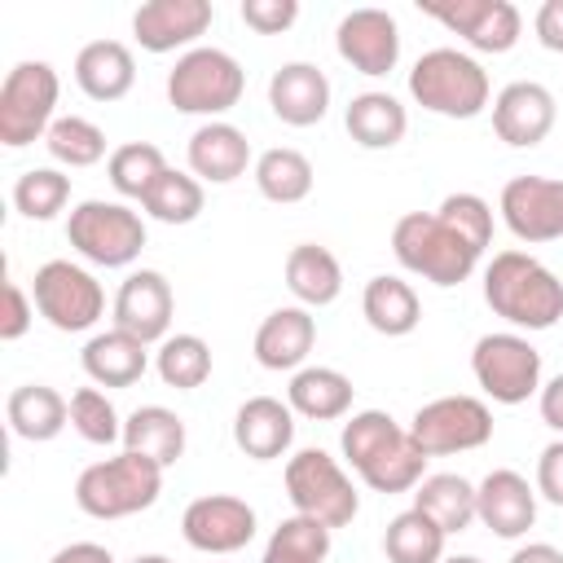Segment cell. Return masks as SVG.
<instances>
[{"label":"cell","instance_id":"10","mask_svg":"<svg viewBox=\"0 0 563 563\" xmlns=\"http://www.w3.org/2000/svg\"><path fill=\"white\" fill-rule=\"evenodd\" d=\"M31 299L40 308V317L62 330V334H79V330H92L106 312V290L101 282L84 268V264H70V260H48L35 268L31 277Z\"/></svg>","mask_w":563,"mask_h":563},{"label":"cell","instance_id":"21","mask_svg":"<svg viewBox=\"0 0 563 563\" xmlns=\"http://www.w3.org/2000/svg\"><path fill=\"white\" fill-rule=\"evenodd\" d=\"M268 106L286 128H312L330 110V79L312 62H282L268 79Z\"/></svg>","mask_w":563,"mask_h":563},{"label":"cell","instance_id":"1","mask_svg":"<svg viewBox=\"0 0 563 563\" xmlns=\"http://www.w3.org/2000/svg\"><path fill=\"white\" fill-rule=\"evenodd\" d=\"M339 449L374 493H409L427 479V453L413 444L409 427L383 409L352 413L339 431Z\"/></svg>","mask_w":563,"mask_h":563},{"label":"cell","instance_id":"39","mask_svg":"<svg viewBox=\"0 0 563 563\" xmlns=\"http://www.w3.org/2000/svg\"><path fill=\"white\" fill-rule=\"evenodd\" d=\"M202 202H207L202 180H198L194 172H176V167H167V172L154 180V189L145 194L141 207H145L158 224H189V220L202 216Z\"/></svg>","mask_w":563,"mask_h":563},{"label":"cell","instance_id":"16","mask_svg":"<svg viewBox=\"0 0 563 563\" xmlns=\"http://www.w3.org/2000/svg\"><path fill=\"white\" fill-rule=\"evenodd\" d=\"M334 48L356 75H387L400 62V26L387 9H352L334 26Z\"/></svg>","mask_w":563,"mask_h":563},{"label":"cell","instance_id":"37","mask_svg":"<svg viewBox=\"0 0 563 563\" xmlns=\"http://www.w3.org/2000/svg\"><path fill=\"white\" fill-rule=\"evenodd\" d=\"M330 532L321 519H308V515H290L273 528L268 545H264V559L260 563H325L330 554Z\"/></svg>","mask_w":563,"mask_h":563},{"label":"cell","instance_id":"8","mask_svg":"<svg viewBox=\"0 0 563 563\" xmlns=\"http://www.w3.org/2000/svg\"><path fill=\"white\" fill-rule=\"evenodd\" d=\"M286 497H290L295 515L321 519L325 528H343L361 510V497H356L347 471L325 449H299L286 462Z\"/></svg>","mask_w":563,"mask_h":563},{"label":"cell","instance_id":"30","mask_svg":"<svg viewBox=\"0 0 563 563\" xmlns=\"http://www.w3.org/2000/svg\"><path fill=\"white\" fill-rule=\"evenodd\" d=\"M361 312H365L369 330H378V334H387V339H405V334H413L418 321H422L418 290H413L405 277H396V273H378V277L365 282V290H361Z\"/></svg>","mask_w":563,"mask_h":563},{"label":"cell","instance_id":"7","mask_svg":"<svg viewBox=\"0 0 563 563\" xmlns=\"http://www.w3.org/2000/svg\"><path fill=\"white\" fill-rule=\"evenodd\" d=\"M66 242L97 268H128L145 246V220L128 202L84 198L66 216Z\"/></svg>","mask_w":563,"mask_h":563},{"label":"cell","instance_id":"35","mask_svg":"<svg viewBox=\"0 0 563 563\" xmlns=\"http://www.w3.org/2000/svg\"><path fill=\"white\" fill-rule=\"evenodd\" d=\"M312 180H317V172H312L308 154H299V150H290V145L264 150V154L255 158V189H260L268 202H282V207L303 202V198L312 194Z\"/></svg>","mask_w":563,"mask_h":563},{"label":"cell","instance_id":"27","mask_svg":"<svg viewBox=\"0 0 563 563\" xmlns=\"http://www.w3.org/2000/svg\"><path fill=\"white\" fill-rule=\"evenodd\" d=\"M343 128H347V136H352L361 150H391V145H400L405 132H409V110H405L391 92L369 88V92H356V97L347 101Z\"/></svg>","mask_w":563,"mask_h":563},{"label":"cell","instance_id":"2","mask_svg":"<svg viewBox=\"0 0 563 563\" xmlns=\"http://www.w3.org/2000/svg\"><path fill=\"white\" fill-rule=\"evenodd\" d=\"M484 303L515 330H550L563 317V282L528 251H497L484 268Z\"/></svg>","mask_w":563,"mask_h":563},{"label":"cell","instance_id":"49","mask_svg":"<svg viewBox=\"0 0 563 563\" xmlns=\"http://www.w3.org/2000/svg\"><path fill=\"white\" fill-rule=\"evenodd\" d=\"M48 563H114V554L106 545H97V541H70Z\"/></svg>","mask_w":563,"mask_h":563},{"label":"cell","instance_id":"5","mask_svg":"<svg viewBox=\"0 0 563 563\" xmlns=\"http://www.w3.org/2000/svg\"><path fill=\"white\" fill-rule=\"evenodd\" d=\"M409 97L422 110H431V114L475 119V114H484V106L493 97V84H488V70L471 53H462V48H431L409 70Z\"/></svg>","mask_w":563,"mask_h":563},{"label":"cell","instance_id":"41","mask_svg":"<svg viewBox=\"0 0 563 563\" xmlns=\"http://www.w3.org/2000/svg\"><path fill=\"white\" fill-rule=\"evenodd\" d=\"M70 202V176L57 167H31L13 180V207L26 220H53Z\"/></svg>","mask_w":563,"mask_h":563},{"label":"cell","instance_id":"38","mask_svg":"<svg viewBox=\"0 0 563 563\" xmlns=\"http://www.w3.org/2000/svg\"><path fill=\"white\" fill-rule=\"evenodd\" d=\"M163 172H167V158H163V150L150 145V141H128V145L110 150V158H106L110 185H114L123 198H136V202H145V194L154 189V180H158Z\"/></svg>","mask_w":563,"mask_h":563},{"label":"cell","instance_id":"45","mask_svg":"<svg viewBox=\"0 0 563 563\" xmlns=\"http://www.w3.org/2000/svg\"><path fill=\"white\" fill-rule=\"evenodd\" d=\"M35 321V299L13 282L4 277V312H0V339L4 343H18Z\"/></svg>","mask_w":563,"mask_h":563},{"label":"cell","instance_id":"51","mask_svg":"<svg viewBox=\"0 0 563 563\" xmlns=\"http://www.w3.org/2000/svg\"><path fill=\"white\" fill-rule=\"evenodd\" d=\"M132 563H172V559H167V554H136Z\"/></svg>","mask_w":563,"mask_h":563},{"label":"cell","instance_id":"22","mask_svg":"<svg viewBox=\"0 0 563 563\" xmlns=\"http://www.w3.org/2000/svg\"><path fill=\"white\" fill-rule=\"evenodd\" d=\"M233 444L251 462H273L295 444V409L277 396H251L233 413Z\"/></svg>","mask_w":563,"mask_h":563},{"label":"cell","instance_id":"6","mask_svg":"<svg viewBox=\"0 0 563 563\" xmlns=\"http://www.w3.org/2000/svg\"><path fill=\"white\" fill-rule=\"evenodd\" d=\"M242 92H246V70L224 48L198 44V48L180 53L176 66L167 70V101L180 114H207V119H216V114L233 110L242 101Z\"/></svg>","mask_w":563,"mask_h":563},{"label":"cell","instance_id":"20","mask_svg":"<svg viewBox=\"0 0 563 563\" xmlns=\"http://www.w3.org/2000/svg\"><path fill=\"white\" fill-rule=\"evenodd\" d=\"M475 519L501 537L515 541L537 523V484H528L519 471L497 466L475 484Z\"/></svg>","mask_w":563,"mask_h":563},{"label":"cell","instance_id":"44","mask_svg":"<svg viewBox=\"0 0 563 563\" xmlns=\"http://www.w3.org/2000/svg\"><path fill=\"white\" fill-rule=\"evenodd\" d=\"M299 18V0H242V22L260 35H282Z\"/></svg>","mask_w":563,"mask_h":563},{"label":"cell","instance_id":"52","mask_svg":"<svg viewBox=\"0 0 563 563\" xmlns=\"http://www.w3.org/2000/svg\"><path fill=\"white\" fill-rule=\"evenodd\" d=\"M444 563H484V559H475V554H453V559H444Z\"/></svg>","mask_w":563,"mask_h":563},{"label":"cell","instance_id":"31","mask_svg":"<svg viewBox=\"0 0 563 563\" xmlns=\"http://www.w3.org/2000/svg\"><path fill=\"white\" fill-rule=\"evenodd\" d=\"M4 418L18 440L44 444V440H57L62 427L70 422V400H62V391H53L48 383H22L9 391Z\"/></svg>","mask_w":563,"mask_h":563},{"label":"cell","instance_id":"14","mask_svg":"<svg viewBox=\"0 0 563 563\" xmlns=\"http://www.w3.org/2000/svg\"><path fill=\"white\" fill-rule=\"evenodd\" d=\"M180 537L202 554H238L255 537V510L233 493L194 497L180 515Z\"/></svg>","mask_w":563,"mask_h":563},{"label":"cell","instance_id":"42","mask_svg":"<svg viewBox=\"0 0 563 563\" xmlns=\"http://www.w3.org/2000/svg\"><path fill=\"white\" fill-rule=\"evenodd\" d=\"M70 427L88 444H114V440H123V418H119L114 400L101 387H79L70 396Z\"/></svg>","mask_w":563,"mask_h":563},{"label":"cell","instance_id":"23","mask_svg":"<svg viewBox=\"0 0 563 563\" xmlns=\"http://www.w3.org/2000/svg\"><path fill=\"white\" fill-rule=\"evenodd\" d=\"M312 343H317V321H312L308 308H299V303L273 308V312L260 321V330H255V361H260L264 369H273V374H282V369H303Z\"/></svg>","mask_w":563,"mask_h":563},{"label":"cell","instance_id":"9","mask_svg":"<svg viewBox=\"0 0 563 563\" xmlns=\"http://www.w3.org/2000/svg\"><path fill=\"white\" fill-rule=\"evenodd\" d=\"M57 70L48 62H18L0 84V141L9 150H22L31 141H44L57 123Z\"/></svg>","mask_w":563,"mask_h":563},{"label":"cell","instance_id":"17","mask_svg":"<svg viewBox=\"0 0 563 563\" xmlns=\"http://www.w3.org/2000/svg\"><path fill=\"white\" fill-rule=\"evenodd\" d=\"M176 295L158 268H136L114 295V330H128L141 343H163L172 330Z\"/></svg>","mask_w":563,"mask_h":563},{"label":"cell","instance_id":"24","mask_svg":"<svg viewBox=\"0 0 563 563\" xmlns=\"http://www.w3.org/2000/svg\"><path fill=\"white\" fill-rule=\"evenodd\" d=\"M189 172L198 180H211V185H229L238 176H246V163H251V141L242 128L224 123V119H211L202 123L194 136H189Z\"/></svg>","mask_w":563,"mask_h":563},{"label":"cell","instance_id":"43","mask_svg":"<svg viewBox=\"0 0 563 563\" xmlns=\"http://www.w3.org/2000/svg\"><path fill=\"white\" fill-rule=\"evenodd\" d=\"M435 216H440L449 229H457L479 255H484V246L493 242V207H488L479 194H449V198L435 207Z\"/></svg>","mask_w":563,"mask_h":563},{"label":"cell","instance_id":"29","mask_svg":"<svg viewBox=\"0 0 563 563\" xmlns=\"http://www.w3.org/2000/svg\"><path fill=\"white\" fill-rule=\"evenodd\" d=\"M123 449L141 453L167 471L185 457V418L167 405H141L123 418Z\"/></svg>","mask_w":563,"mask_h":563},{"label":"cell","instance_id":"32","mask_svg":"<svg viewBox=\"0 0 563 563\" xmlns=\"http://www.w3.org/2000/svg\"><path fill=\"white\" fill-rule=\"evenodd\" d=\"M286 290L299 299V308H325L343 295V268L334 251L317 242H299L286 255Z\"/></svg>","mask_w":563,"mask_h":563},{"label":"cell","instance_id":"34","mask_svg":"<svg viewBox=\"0 0 563 563\" xmlns=\"http://www.w3.org/2000/svg\"><path fill=\"white\" fill-rule=\"evenodd\" d=\"M413 506L427 510L449 537L453 532H466L475 523V484L453 475V471H440V475H427L418 488H413Z\"/></svg>","mask_w":563,"mask_h":563},{"label":"cell","instance_id":"28","mask_svg":"<svg viewBox=\"0 0 563 563\" xmlns=\"http://www.w3.org/2000/svg\"><path fill=\"white\" fill-rule=\"evenodd\" d=\"M352 378L343 369H330V365H303L290 374V387H286V405L299 413V418H312V422H334L352 409Z\"/></svg>","mask_w":563,"mask_h":563},{"label":"cell","instance_id":"47","mask_svg":"<svg viewBox=\"0 0 563 563\" xmlns=\"http://www.w3.org/2000/svg\"><path fill=\"white\" fill-rule=\"evenodd\" d=\"M537 40L550 48V53H563V0H545L537 9Z\"/></svg>","mask_w":563,"mask_h":563},{"label":"cell","instance_id":"40","mask_svg":"<svg viewBox=\"0 0 563 563\" xmlns=\"http://www.w3.org/2000/svg\"><path fill=\"white\" fill-rule=\"evenodd\" d=\"M53 163L62 167H92L106 158V132L84 114H62L44 136Z\"/></svg>","mask_w":563,"mask_h":563},{"label":"cell","instance_id":"3","mask_svg":"<svg viewBox=\"0 0 563 563\" xmlns=\"http://www.w3.org/2000/svg\"><path fill=\"white\" fill-rule=\"evenodd\" d=\"M391 255L431 286H462L479 264V251L435 211H405L391 224Z\"/></svg>","mask_w":563,"mask_h":563},{"label":"cell","instance_id":"11","mask_svg":"<svg viewBox=\"0 0 563 563\" xmlns=\"http://www.w3.org/2000/svg\"><path fill=\"white\" fill-rule=\"evenodd\" d=\"M471 374L497 405H523L532 391H541V352L510 330L479 334L471 352Z\"/></svg>","mask_w":563,"mask_h":563},{"label":"cell","instance_id":"18","mask_svg":"<svg viewBox=\"0 0 563 563\" xmlns=\"http://www.w3.org/2000/svg\"><path fill=\"white\" fill-rule=\"evenodd\" d=\"M211 22H216L211 0H150L132 13V35L145 53H176V48L189 53V44L207 35Z\"/></svg>","mask_w":563,"mask_h":563},{"label":"cell","instance_id":"15","mask_svg":"<svg viewBox=\"0 0 563 563\" xmlns=\"http://www.w3.org/2000/svg\"><path fill=\"white\" fill-rule=\"evenodd\" d=\"M497 211L519 242H554V238H563V180L515 176V180H506Z\"/></svg>","mask_w":563,"mask_h":563},{"label":"cell","instance_id":"46","mask_svg":"<svg viewBox=\"0 0 563 563\" xmlns=\"http://www.w3.org/2000/svg\"><path fill=\"white\" fill-rule=\"evenodd\" d=\"M537 497H545L550 506H563V435L550 440L537 457Z\"/></svg>","mask_w":563,"mask_h":563},{"label":"cell","instance_id":"19","mask_svg":"<svg viewBox=\"0 0 563 563\" xmlns=\"http://www.w3.org/2000/svg\"><path fill=\"white\" fill-rule=\"evenodd\" d=\"M554 114H559L554 92L537 79H515L493 97V132L515 150L541 145L554 128Z\"/></svg>","mask_w":563,"mask_h":563},{"label":"cell","instance_id":"26","mask_svg":"<svg viewBox=\"0 0 563 563\" xmlns=\"http://www.w3.org/2000/svg\"><path fill=\"white\" fill-rule=\"evenodd\" d=\"M79 365L97 387H132L150 369V343L132 339L128 330H101L84 343Z\"/></svg>","mask_w":563,"mask_h":563},{"label":"cell","instance_id":"36","mask_svg":"<svg viewBox=\"0 0 563 563\" xmlns=\"http://www.w3.org/2000/svg\"><path fill=\"white\" fill-rule=\"evenodd\" d=\"M154 369H158V378L167 387L194 391V387H202L211 378V347L198 334H167L158 343V352H154Z\"/></svg>","mask_w":563,"mask_h":563},{"label":"cell","instance_id":"50","mask_svg":"<svg viewBox=\"0 0 563 563\" xmlns=\"http://www.w3.org/2000/svg\"><path fill=\"white\" fill-rule=\"evenodd\" d=\"M510 563H563V550L550 541H532V545H519L510 554Z\"/></svg>","mask_w":563,"mask_h":563},{"label":"cell","instance_id":"4","mask_svg":"<svg viewBox=\"0 0 563 563\" xmlns=\"http://www.w3.org/2000/svg\"><path fill=\"white\" fill-rule=\"evenodd\" d=\"M163 493V466L141 453H114L106 462H92L75 479V506L92 519H128L158 501Z\"/></svg>","mask_w":563,"mask_h":563},{"label":"cell","instance_id":"48","mask_svg":"<svg viewBox=\"0 0 563 563\" xmlns=\"http://www.w3.org/2000/svg\"><path fill=\"white\" fill-rule=\"evenodd\" d=\"M537 405H541V422L563 435V374H554V378L541 387V400H537Z\"/></svg>","mask_w":563,"mask_h":563},{"label":"cell","instance_id":"12","mask_svg":"<svg viewBox=\"0 0 563 563\" xmlns=\"http://www.w3.org/2000/svg\"><path fill=\"white\" fill-rule=\"evenodd\" d=\"M409 435L427 457L471 453L493 440V409L479 396H435L413 413Z\"/></svg>","mask_w":563,"mask_h":563},{"label":"cell","instance_id":"33","mask_svg":"<svg viewBox=\"0 0 563 563\" xmlns=\"http://www.w3.org/2000/svg\"><path fill=\"white\" fill-rule=\"evenodd\" d=\"M444 541H449V532L427 510L409 506L387 523L383 554H387V563H444Z\"/></svg>","mask_w":563,"mask_h":563},{"label":"cell","instance_id":"25","mask_svg":"<svg viewBox=\"0 0 563 563\" xmlns=\"http://www.w3.org/2000/svg\"><path fill=\"white\" fill-rule=\"evenodd\" d=\"M75 84L92 101H123L136 84V57L123 40H92L75 53Z\"/></svg>","mask_w":563,"mask_h":563},{"label":"cell","instance_id":"13","mask_svg":"<svg viewBox=\"0 0 563 563\" xmlns=\"http://www.w3.org/2000/svg\"><path fill=\"white\" fill-rule=\"evenodd\" d=\"M418 9L462 35L475 53H510L523 31V18L510 0H418Z\"/></svg>","mask_w":563,"mask_h":563}]
</instances>
